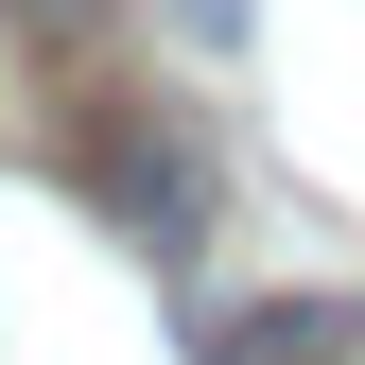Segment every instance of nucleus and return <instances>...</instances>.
I'll return each instance as SVG.
<instances>
[{
    "instance_id": "f257e3e1",
    "label": "nucleus",
    "mask_w": 365,
    "mask_h": 365,
    "mask_svg": "<svg viewBox=\"0 0 365 365\" xmlns=\"http://www.w3.org/2000/svg\"><path fill=\"white\" fill-rule=\"evenodd\" d=\"M87 192L140 226V244H192V226H209V140H192V122H157V105H122L105 140H87Z\"/></svg>"
},
{
    "instance_id": "7ed1b4c3",
    "label": "nucleus",
    "mask_w": 365,
    "mask_h": 365,
    "mask_svg": "<svg viewBox=\"0 0 365 365\" xmlns=\"http://www.w3.org/2000/svg\"><path fill=\"white\" fill-rule=\"evenodd\" d=\"M174 18H192V35H209V53H226V35H244V0H174Z\"/></svg>"
},
{
    "instance_id": "f03ea898",
    "label": "nucleus",
    "mask_w": 365,
    "mask_h": 365,
    "mask_svg": "<svg viewBox=\"0 0 365 365\" xmlns=\"http://www.w3.org/2000/svg\"><path fill=\"white\" fill-rule=\"evenodd\" d=\"M331 348H348V296H261L209 331V365H331Z\"/></svg>"
}]
</instances>
